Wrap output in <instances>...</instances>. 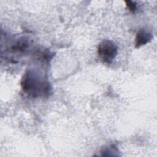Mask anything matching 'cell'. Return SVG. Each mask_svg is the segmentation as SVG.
<instances>
[{
    "label": "cell",
    "mask_w": 157,
    "mask_h": 157,
    "mask_svg": "<svg viewBox=\"0 0 157 157\" xmlns=\"http://www.w3.org/2000/svg\"><path fill=\"white\" fill-rule=\"evenodd\" d=\"M23 91L32 98L46 97L52 92L50 83L34 69L27 70L21 80Z\"/></svg>",
    "instance_id": "obj_1"
},
{
    "label": "cell",
    "mask_w": 157,
    "mask_h": 157,
    "mask_svg": "<svg viewBox=\"0 0 157 157\" xmlns=\"http://www.w3.org/2000/svg\"><path fill=\"white\" fill-rule=\"evenodd\" d=\"M97 52L104 63L110 64L117 55L118 47L113 41L104 39L99 44Z\"/></svg>",
    "instance_id": "obj_2"
},
{
    "label": "cell",
    "mask_w": 157,
    "mask_h": 157,
    "mask_svg": "<svg viewBox=\"0 0 157 157\" xmlns=\"http://www.w3.org/2000/svg\"><path fill=\"white\" fill-rule=\"evenodd\" d=\"M153 38V35L145 29H141L136 34L134 40L136 48H139L150 42Z\"/></svg>",
    "instance_id": "obj_3"
},
{
    "label": "cell",
    "mask_w": 157,
    "mask_h": 157,
    "mask_svg": "<svg viewBox=\"0 0 157 157\" xmlns=\"http://www.w3.org/2000/svg\"><path fill=\"white\" fill-rule=\"evenodd\" d=\"M126 7L128 8L129 11L131 12H134L137 9V4L134 1H125Z\"/></svg>",
    "instance_id": "obj_4"
}]
</instances>
